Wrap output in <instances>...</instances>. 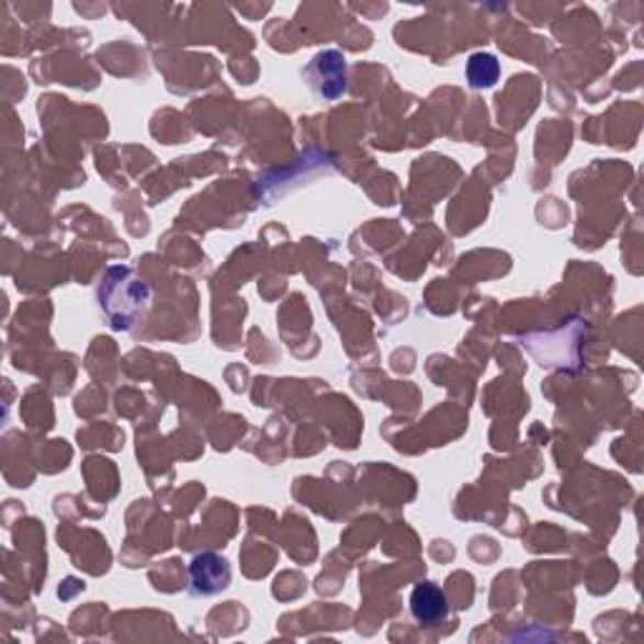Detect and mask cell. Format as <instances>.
Wrapping results in <instances>:
<instances>
[{"label":"cell","mask_w":644,"mask_h":644,"mask_svg":"<svg viewBox=\"0 0 644 644\" xmlns=\"http://www.w3.org/2000/svg\"><path fill=\"white\" fill-rule=\"evenodd\" d=\"M99 307L114 330H134L151 307V287L132 268H111L99 285Z\"/></svg>","instance_id":"cell-1"},{"label":"cell","mask_w":644,"mask_h":644,"mask_svg":"<svg viewBox=\"0 0 644 644\" xmlns=\"http://www.w3.org/2000/svg\"><path fill=\"white\" fill-rule=\"evenodd\" d=\"M305 81L310 91L323 101H338L348 91V64L340 50L328 48L313 56V61L305 66Z\"/></svg>","instance_id":"cell-2"},{"label":"cell","mask_w":644,"mask_h":644,"mask_svg":"<svg viewBox=\"0 0 644 644\" xmlns=\"http://www.w3.org/2000/svg\"><path fill=\"white\" fill-rule=\"evenodd\" d=\"M189 579L196 597H212L231 584V566L219 554H200L189 564Z\"/></svg>","instance_id":"cell-3"},{"label":"cell","mask_w":644,"mask_h":644,"mask_svg":"<svg viewBox=\"0 0 644 644\" xmlns=\"http://www.w3.org/2000/svg\"><path fill=\"white\" fill-rule=\"evenodd\" d=\"M410 614L416 622L433 626L449 617V599H445L443 589L436 587L433 581H423L410 591Z\"/></svg>","instance_id":"cell-4"},{"label":"cell","mask_w":644,"mask_h":644,"mask_svg":"<svg viewBox=\"0 0 644 644\" xmlns=\"http://www.w3.org/2000/svg\"><path fill=\"white\" fill-rule=\"evenodd\" d=\"M501 76V64L494 54H484L478 50L468 58L466 64V81L471 89H492V86L499 81Z\"/></svg>","instance_id":"cell-5"}]
</instances>
